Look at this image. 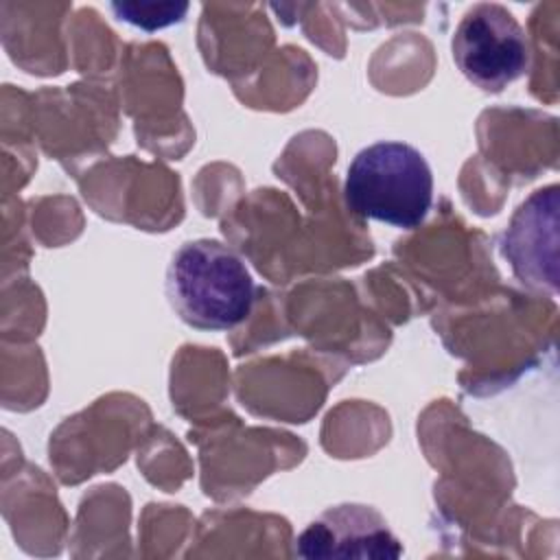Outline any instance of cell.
<instances>
[{
	"mask_svg": "<svg viewBox=\"0 0 560 560\" xmlns=\"http://www.w3.org/2000/svg\"><path fill=\"white\" fill-rule=\"evenodd\" d=\"M166 298L184 324L197 330H230L249 317L256 284L232 247L217 238H195L171 256Z\"/></svg>",
	"mask_w": 560,
	"mask_h": 560,
	"instance_id": "cell-1",
	"label": "cell"
},
{
	"mask_svg": "<svg viewBox=\"0 0 560 560\" xmlns=\"http://www.w3.org/2000/svg\"><path fill=\"white\" fill-rule=\"evenodd\" d=\"M343 197L346 206L363 219L413 230L431 210L433 173L416 147L378 140L352 158Z\"/></svg>",
	"mask_w": 560,
	"mask_h": 560,
	"instance_id": "cell-2",
	"label": "cell"
},
{
	"mask_svg": "<svg viewBox=\"0 0 560 560\" xmlns=\"http://www.w3.org/2000/svg\"><path fill=\"white\" fill-rule=\"evenodd\" d=\"M459 72L483 92H501L532 63V48L518 20L497 2L472 4L459 20L453 42Z\"/></svg>",
	"mask_w": 560,
	"mask_h": 560,
	"instance_id": "cell-3",
	"label": "cell"
},
{
	"mask_svg": "<svg viewBox=\"0 0 560 560\" xmlns=\"http://www.w3.org/2000/svg\"><path fill=\"white\" fill-rule=\"evenodd\" d=\"M514 276L536 289L558 287V186L534 190L514 212L499 241Z\"/></svg>",
	"mask_w": 560,
	"mask_h": 560,
	"instance_id": "cell-4",
	"label": "cell"
},
{
	"mask_svg": "<svg viewBox=\"0 0 560 560\" xmlns=\"http://www.w3.org/2000/svg\"><path fill=\"white\" fill-rule=\"evenodd\" d=\"M304 558H398L402 547L370 505L343 503L322 512L298 538Z\"/></svg>",
	"mask_w": 560,
	"mask_h": 560,
	"instance_id": "cell-5",
	"label": "cell"
},
{
	"mask_svg": "<svg viewBox=\"0 0 560 560\" xmlns=\"http://www.w3.org/2000/svg\"><path fill=\"white\" fill-rule=\"evenodd\" d=\"M112 11L120 22L142 31H158L182 22L188 11L186 2H112Z\"/></svg>",
	"mask_w": 560,
	"mask_h": 560,
	"instance_id": "cell-6",
	"label": "cell"
}]
</instances>
